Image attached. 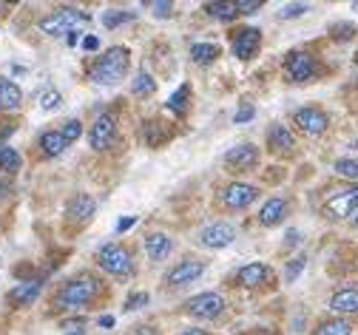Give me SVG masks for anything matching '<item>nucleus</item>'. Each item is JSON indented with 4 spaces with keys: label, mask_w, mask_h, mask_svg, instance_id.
I'll list each match as a JSON object with an SVG mask.
<instances>
[{
    "label": "nucleus",
    "mask_w": 358,
    "mask_h": 335,
    "mask_svg": "<svg viewBox=\"0 0 358 335\" xmlns=\"http://www.w3.org/2000/svg\"><path fill=\"white\" fill-rule=\"evenodd\" d=\"M256 9H262V0H239V3H236L239 15H253Z\"/></svg>",
    "instance_id": "37"
},
{
    "label": "nucleus",
    "mask_w": 358,
    "mask_h": 335,
    "mask_svg": "<svg viewBox=\"0 0 358 335\" xmlns=\"http://www.w3.org/2000/svg\"><path fill=\"white\" fill-rule=\"evenodd\" d=\"M205 273V264L202 262H194V259H188V262H179V267H173L171 273H168V284L171 287H182V284H191L194 278H199Z\"/></svg>",
    "instance_id": "14"
},
{
    "label": "nucleus",
    "mask_w": 358,
    "mask_h": 335,
    "mask_svg": "<svg viewBox=\"0 0 358 335\" xmlns=\"http://www.w3.org/2000/svg\"><path fill=\"white\" fill-rule=\"evenodd\" d=\"M336 173L344 176V179H358V159H338Z\"/></svg>",
    "instance_id": "31"
},
{
    "label": "nucleus",
    "mask_w": 358,
    "mask_h": 335,
    "mask_svg": "<svg viewBox=\"0 0 358 335\" xmlns=\"http://www.w3.org/2000/svg\"><path fill=\"white\" fill-rule=\"evenodd\" d=\"M83 327H85V321H83V318H71V321H66V324H63V329H66V332H71V335H74V332H83Z\"/></svg>",
    "instance_id": "41"
},
{
    "label": "nucleus",
    "mask_w": 358,
    "mask_h": 335,
    "mask_svg": "<svg viewBox=\"0 0 358 335\" xmlns=\"http://www.w3.org/2000/svg\"><path fill=\"white\" fill-rule=\"evenodd\" d=\"M259 45H262V31L259 29H242V31H236L231 49H234V57L250 60L259 52Z\"/></svg>",
    "instance_id": "12"
},
{
    "label": "nucleus",
    "mask_w": 358,
    "mask_h": 335,
    "mask_svg": "<svg viewBox=\"0 0 358 335\" xmlns=\"http://www.w3.org/2000/svg\"><path fill=\"white\" fill-rule=\"evenodd\" d=\"M20 165H23V159H20V154H17L15 148L0 145V171L15 173V171H20Z\"/></svg>",
    "instance_id": "27"
},
{
    "label": "nucleus",
    "mask_w": 358,
    "mask_h": 335,
    "mask_svg": "<svg viewBox=\"0 0 358 335\" xmlns=\"http://www.w3.org/2000/svg\"><path fill=\"white\" fill-rule=\"evenodd\" d=\"M330 310L338 315H358V290H338L330 299Z\"/></svg>",
    "instance_id": "18"
},
{
    "label": "nucleus",
    "mask_w": 358,
    "mask_h": 335,
    "mask_svg": "<svg viewBox=\"0 0 358 335\" xmlns=\"http://www.w3.org/2000/svg\"><path fill=\"white\" fill-rule=\"evenodd\" d=\"M287 245H299V230H290L287 233Z\"/></svg>",
    "instance_id": "46"
},
{
    "label": "nucleus",
    "mask_w": 358,
    "mask_h": 335,
    "mask_svg": "<svg viewBox=\"0 0 358 335\" xmlns=\"http://www.w3.org/2000/svg\"><path fill=\"white\" fill-rule=\"evenodd\" d=\"M271 267H267L264 262H250V264H245L239 273H236V281L242 284V287H262V284H267L271 281Z\"/></svg>",
    "instance_id": "15"
},
{
    "label": "nucleus",
    "mask_w": 358,
    "mask_h": 335,
    "mask_svg": "<svg viewBox=\"0 0 358 335\" xmlns=\"http://www.w3.org/2000/svg\"><path fill=\"white\" fill-rule=\"evenodd\" d=\"M307 9H310L307 3H290V6H285V9H282V15H279V17H282V20H293V17H301Z\"/></svg>",
    "instance_id": "35"
},
{
    "label": "nucleus",
    "mask_w": 358,
    "mask_h": 335,
    "mask_svg": "<svg viewBox=\"0 0 358 335\" xmlns=\"http://www.w3.org/2000/svg\"><path fill=\"white\" fill-rule=\"evenodd\" d=\"M267 142H271V148H276L279 154H290L293 145H296L287 125H273L271 131H267Z\"/></svg>",
    "instance_id": "21"
},
{
    "label": "nucleus",
    "mask_w": 358,
    "mask_h": 335,
    "mask_svg": "<svg viewBox=\"0 0 358 335\" xmlns=\"http://www.w3.org/2000/svg\"><path fill=\"white\" fill-rule=\"evenodd\" d=\"M74 335H85V332H74Z\"/></svg>",
    "instance_id": "50"
},
{
    "label": "nucleus",
    "mask_w": 358,
    "mask_h": 335,
    "mask_svg": "<svg viewBox=\"0 0 358 335\" xmlns=\"http://www.w3.org/2000/svg\"><path fill=\"white\" fill-rule=\"evenodd\" d=\"M188 315L194 318H202V321H210V318H219L222 310H225V299L219 293H202V296H194L188 304H185Z\"/></svg>",
    "instance_id": "5"
},
{
    "label": "nucleus",
    "mask_w": 358,
    "mask_h": 335,
    "mask_svg": "<svg viewBox=\"0 0 358 335\" xmlns=\"http://www.w3.org/2000/svg\"><path fill=\"white\" fill-rule=\"evenodd\" d=\"M234 238H236V227H234V224H228V222H216V224H208V227L199 233L196 242H199L202 248L219 250V248H228Z\"/></svg>",
    "instance_id": "7"
},
{
    "label": "nucleus",
    "mask_w": 358,
    "mask_h": 335,
    "mask_svg": "<svg viewBox=\"0 0 358 335\" xmlns=\"http://www.w3.org/2000/svg\"><path fill=\"white\" fill-rule=\"evenodd\" d=\"M355 34V29L350 26V23H338V26H333V37L336 40H350Z\"/></svg>",
    "instance_id": "38"
},
{
    "label": "nucleus",
    "mask_w": 358,
    "mask_h": 335,
    "mask_svg": "<svg viewBox=\"0 0 358 335\" xmlns=\"http://www.w3.org/2000/svg\"><path fill=\"white\" fill-rule=\"evenodd\" d=\"M355 211H358V185L344 190V194H338V197H333V199H327V205H324V213L330 219H344Z\"/></svg>",
    "instance_id": "11"
},
{
    "label": "nucleus",
    "mask_w": 358,
    "mask_h": 335,
    "mask_svg": "<svg viewBox=\"0 0 358 335\" xmlns=\"http://www.w3.org/2000/svg\"><path fill=\"white\" fill-rule=\"evenodd\" d=\"M128 57H131V52L125 49V45H114V49H108L94 63V69L88 71V77H92L94 83H100V85H117L128 74Z\"/></svg>",
    "instance_id": "2"
},
{
    "label": "nucleus",
    "mask_w": 358,
    "mask_h": 335,
    "mask_svg": "<svg viewBox=\"0 0 358 335\" xmlns=\"http://www.w3.org/2000/svg\"><path fill=\"white\" fill-rule=\"evenodd\" d=\"M262 335H267V332H262Z\"/></svg>",
    "instance_id": "52"
},
{
    "label": "nucleus",
    "mask_w": 358,
    "mask_h": 335,
    "mask_svg": "<svg viewBox=\"0 0 358 335\" xmlns=\"http://www.w3.org/2000/svg\"><path fill=\"white\" fill-rule=\"evenodd\" d=\"M151 9H154V15H157V17H171L173 3H168V0H162V3H151Z\"/></svg>",
    "instance_id": "39"
},
{
    "label": "nucleus",
    "mask_w": 358,
    "mask_h": 335,
    "mask_svg": "<svg viewBox=\"0 0 358 335\" xmlns=\"http://www.w3.org/2000/svg\"><path fill=\"white\" fill-rule=\"evenodd\" d=\"M117 139V122L111 114H103L97 117V122L92 125V131H88V145H92L94 151H108L114 145Z\"/></svg>",
    "instance_id": "6"
},
{
    "label": "nucleus",
    "mask_w": 358,
    "mask_h": 335,
    "mask_svg": "<svg viewBox=\"0 0 358 335\" xmlns=\"http://www.w3.org/2000/svg\"><path fill=\"white\" fill-rule=\"evenodd\" d=\"M285 213H287V202L276 197V199H271V202H264V208H262V213H259V222L267 224V227H273V224H279V222L285 219Z\"/></svg>",
    "instance_id": "22"
},
{
    "label": "nucleus",
    "mask_w": 358,
    "mask_h": 335,
    "mask_svg": "<svg viewBox=\"0 0 358 335\" xmlns=\"http://www.w3.org/2000/svg\"><path fill=\"white\" fill-rule=\"evenodd\" d=\"M182 335H208V332H202V329H185Z\"/></svg>",
    "instance_id": "47"
},
{
    "label": "nucleus",
    "mask_w": 358,
    "mask_h": 335,
    "mask_svg": "<svg viewBox=\"0 0 358 335\" xmlns=\"http://www.w3.org/2000/svg\"><path fill=\"white\" fill-rule=\"evenodd\" d=\"M3 9H6V3H0V15H3Z\"/></svg>",
    "instance_id": "48"
},
{
    "label": "nucleus",
    "mask_w": 358,
    "mask_h": 335,
    "mask_svg": "<svg viewBox=\"0 0 358 335\" xmlns=\"http://www.w3.org/2000/svg\"><path fill=\"white\" fill-rule=\"evenodd\" d=\"M23 103V91L17 83L6 80V77H0V108H6V111H15L20 108Z\"/></svg>",
    "instance_id": "19"
},
{
    "label": "nucleus",
    "mask_w": 358,
    "mask_h": 335,
    "mask_svg": "<svg viewBox=\"0 0 358 335\" xmlns=\"http://www.w3.org/2000/svg\"><path fill=\"white\" fill-rule=\"evenodd\" d=\"M134 224H137V216H125V219L117 222V233H125V230H131Z\"/></svg>",
    "instance_id": "42"
},
{
    "label": "nucleus",
    "mask_w": 358,
    "mask_h": 335,
    "mask_svg": "<svg viewBox=\"0 0 358 335\" xmlns=\"http://www.w3.org/2000/svg\"><path fill=\"white\" fill-rule=\"evenodd\" d=\"M253 117H256V108H253L250 103H242L239 111L234 114V122H236V125H245V122H250Z\"/></svg>",
    "instance_id": "34"
},
{
    "label": "nucleus",
    "mask_w": 358,
    "mask_h": 335,
    "mask_svg": "<svg viewBox=\"0 0 358 335\" xmlns=\"http://www.w3.org/2000/svg\"><path fill=\"white\" fill-rule=\"evenodd\" d=\"M60 103H63V97H60V91H55V88H49V91L40 97V108H43V111H55Z\"/></svg>",
    "instance_id": "32"
},
{
    "label": "nucleus",
    "mask_w": 358,
    "mask_h": 335,
    "mask_svg": "<svg viewBox=\"0 0 358 335\" xmlns=\"http://www.w3.org/2000/svg\"><path fill=\"white\" fill-rule=\"evenodd\" d=\"M296 125L307 134V136H319V134H324L327 131V125H330V120H327V114L322 111V108H299L296 111Z\"/></svg>",
    "instance_id": "10"
},
{
    "label": "nucleus",
    "mask_w": 358,
    "mask_h": 335,
    "mask_svg": "<svg viewBox=\"0 0 358 335\" xmlns=\"http://www.w3.org/2000/svg\"><path fill=\"white\" fill-rule=\"evenodd\" d=\"M355 224H358V216H355Z\"/></svg>",
    "instance_id": "51"
},
{
    "label": "nucleus",
    "mask_w": 358,
    "mask_h": 335,
    "mask_svg": "<svg viewBox=\"0 0 358 335\" xmlns=\"http://www.w3.org/2000/svg\"><path fill=\"white\" fill-rule=\"evenodd\" d=\"M40 290H43V281L40 278H29V281H20L15 290L9 293V301L15 304V307H26V304H31L37 296H40Z\"/></svg>",
    "instance_id": "17"
},
{
    "label": "nucleus",
    "mask_w": 358,
    "mask_h": 335,
    "mask_svg": "<svg viewBox=\"0 0 358 335\" xmlns=\"http://www.w3.org/2000/svg\"><path fill=\"white\" fill-rule=\"evenodd\" d=\"M191 57H194L196 63L208 66V63H213V60L219 57V45H216V43H194V45H191Z\"/></svg>",
    "instance_id": "24"
},
{
    "label": "nucleus",
    "mask_w": 358,
    "mask_h": 335,
    "mask_svg": "<svg viewBox=\"0 0 358 335\" xmlns=\"http://www.w3.org/2000/svg\"><path fill=\"white\" fill-rule=\"evenodd\" d=\"M66 148H69V142L63 139L60 131H46V134L40 136V151H43V157H60Z\"/></svg>",
    "instance_id": "23"
},
{
    "label": "nucleus",
    "mask_w": 358,
    "mask_h": 335,
    "mask_svg": "<svg viewBox=\"0 0 358 335\" xmlns=\"http://www.w3.org/2000/svg\"><path fill=\"white\" fill-rule=\"evenodd\" d=\"M83 49L85 52H97L100 49V40L97 37H83Z\"/></svg>",
    "instance_id": "43"
},
{
    "label": "nucleus",
    "mask_w": 358,
    "mask_h": 335,
    "mask_svg": "<svg viewBox=\"0 0 358 335\" xmlns=\"http://www.w3.org/2000/svg\"><path fill=\"white\" fill-rule=\"evenodd\" d=\"M94 211H97V202L88 197V194L71 197V202H69V208H66V213H69V219H71L74 224H85L88 219L94 216Z\"/></svg>",
    "instance_id": "16"
},
{
    "label": "nucleus",
    "mask_w": 358,
    "mask_h": 335,
    "mask_svg": "<svg viewBox=\"0 0 358 335\" xmlns=\"http://www.w3.org/2000/svg\"><path fill=\"white\" fill-rule=\"evenodd\" d=\"M205 12H210L216 20H234L239 12H236V3H208Z\"/></svg>",
    "instance_id": "30"
},
{
    "label": "nucleus",
    "mask_w": 358,
    "mask_h": 335,
    "mask_svg": "<svg viewBox=\"0 0 358 335\" xmlns=\"http://www.w3.org/2000/svg\"><path fill=\"white\" fill-rule=\"evenodd\" d=\"M131 335H157V329H151V327H137Z\"/></svg>",
    "instance_id": "45"
},
{
    "label": "nucleus",
    "mask_w": 358,
    "mask_h": 335,
    "mask_svg": "<svg viewBox=\"0 0 358 335\" xmlns=\"http://www.w3.org/2000/svg\"><path fill=\"white\" fill-rule=\"evenodd\" d=\"M154 91H157V80L148 71H140L134 77V94H137V97H151Z\"/></svg>",
    "instance_id": "29"
},
{
    "label": "nucleus",
    "mask_w": 358,
    "mask_h": 335,
    "mask_svg": "<svg viewBox=\"0 0 358 335\" xmlns=\"http://www.w3.org/2000/svg\"><path fill=\"white\" fill-rule=\"evenodd\" d=\"M304 262H307L304 256H296V259L287 264V270H285V281H287V284H293V281L299 278V273L304 270Z\"/></svg>",
    "instance_id": "33"
},
{
    "label": "nucleus",
    "mask_w": 358,
    "mask_h": 335,
    "mask_svg": "<svg viewBox=\"0 0 358 335\" xmlns=\"http://www.w3.org/2000/svg\"><path fill=\"white\" fill-rule=\"evenodd\" d=\"M316 335H352V327L344 318H330L316 327Z\"/></svg>",
    "instance_id": "25"
},
{
    "label": "nucleus",
    "mask_w": 358,
    "mask_h": 335,
    "mask_svg": "<svg viewBox=\"0 0 358 335\" xmlns=\"http://www.w3.org/2000/svg\"><path fill=\"white\" fill-rule=\"evenodd\" d=\"M285 71L293 83H307V80H313V74H316V63H313V57L304 52H290L285 57Z\"/></svg>",
    "instance_id": "9"
},
{
    "label": "nucleus",
    "mask_w": 358,
    "mask_h": 335,
    "mask_svg": "<svg viewBox=\"0 0 358 335\" xmlns=\"http://www.w3.org/2000/svg\"><path fill=\"white\" fill-rule=\"evenodd\" d=\"M225 165L228 168H234V171H248V168H256L259 165V151H256V145H236V148H231L228 154H225Z\"/></svg>",
    "instance_id": "13"
},
{
    "label": "nucleus",
    "mask_w": 358,
    "mask_h": 335,
    "mask_svg": "<svg viewBox=\"0 0 358 335\" xmlns=\"http://www.w3.org/2000/svg\"><path fill=\"white\" fill-rule=\"evenodd\" d=\"M256 197H259V187L245 185V182H234L222 190V202H225V208H234V211H245L248 205L256 202Z\"/></svg>",
    "instance_id": "8"
},
{
    "label": "nucleus",
    "mask_w": 358,
    "mask_h": 335,
    "mask_svg": "<svg viewBox=\"0 0 358 335\" xmlns=\"http://www.w3.org/2000/svg\"><path fill=\"white\" fill-rule=\"evenodd\" d=\"M60 134H63V139H66V142H74V139H80V134H83V125H80L77 120H69V122H66V128H63Z\"/></svg>",
    "instance_id": "36"
},
{
    "label": "nucleus",
    "mask_w": 358,
    "mask_h": 335,
    "mask_svg": "<svg viewBox=\"0 0 358 335\" xmlns=\"http://www.w3.org/2000/svg\"><path fill=\"white\" fill-rule=\"evenodd\" d=\"M97 296H100V281L94 276H83L69 281L55 296V310H80L85 304H92Z\"/></svg>",
    "instance_id": "1"
},
{
    "label": "nucleus",
    "mask_w": 358,
    "mask_h": 335,
    "mask_svg": "<svg viewBox=\"0 0 358 335\" xmlns=\"http://www.w3.org/2000/svg\"><path fill=\"white\" fill-rule=\"evenodd\" d=\"M134 17V12H125V9H106L103 12V26L106 29H120V26H125V23H131Z\"/></svg>",
    "instance_id": "26"
},
{
    "label": "nucleus",
    "mask_w": 358,
    "mask_h": 335,
    "mask_svg": "<svg viewBox=\"0 0 358 335\" xmlns=\"http://www.w3.org/2000/svg\"><path fill=\"white\" fill-rule=\"evenodd\" d=\"M97 262H100V267H103L108 276H114V278H125V276H131V270H134L131 253H128L122 245H117V242L103 245L100 253H97Z\"/></svg>",
    "instance_id": "4"
},
{
    "label": "nucleus",
    "mask_w": 358,
    "mask_h": 335,
    "mask_svg": "<svg viewBox=\"0 0 358 335\" xmlns=\"http://www.w3.org/2000/svg\"><path fill=\"white\" fill-rule=\"evenodd\" d=\"M188 103H191V88H188V85H182V88L173 91L171 97H168V111L182 114V111H188Z\"/></svg>",
    "instance_id": "28"
},
{
    "label": "nucleus",
    "mask_w": 358,
    "mask_h": 335,
    "mask_svg": "<svg viewBox=\"0 0 358 335\" xmlns=\"http://www.w3.org/2000/svg\"><path fill=\"white\" fill-rule=\"evenodd\" d=\"M97 324H100V327H106V329H108V327H114V324H117V321H114V315H100V321H97Z\"/></svg>",
    "instance_id": "44"
},
{
    "label": "nucleus",
    "mask_w": 358,
    "mask_h": 335,
    "mask_svg": "<svg viewBox=\"0 0 358 335\" xmlns=\"http://www.w3.org/2000/svg\"><path fill=\"white\" fill-rule=\"evenodd\" d=\"M352 9H355V12H358V3H352Z\"/></svg>",
    "instance_id": "49"
},
{
    "label": "nucleus",
    "mask_w": 358,
    "mask_h": 335,
    "mask_svg": "<svg viewBox=\"0 0 358 335\" xmlns=\"http://www.w3.org/2000/svg\"><path fill=\"white\" fill-rule=\"evenodd\" d=\"M145 253H148L151 262L168 259V256H171V238H168L165 233H151V236L145 238Z\"/></svg>",
    "instance_id": "20"
},
{
    "label": "nucleus",
    "mask_w": 358,
    "mask_h": 335,
    "mask_svg": "<svg viewBox=\"0 0 358 335\" xmlns=\"http://www.w3.org/2000/svg\"><path fill=\"white\" fill-rule=\"evenodd\" d=\"M143 304H148V293H137V296H131L125 307H128V310H140Z\"/></svg>",
    "instance_id": "40"
},
{
    "label": "nucleus",
    "mask_w": 358,
    "mask_h": 335,
    "mask_svg": "<svg viewBox=\"0 0 358 335\" xmlns=\"http://www.w3.org/2000/svg\"><path fill=\"white\" fill-rule=\"evenodd\" d=\"M88 23H92V17H88L85 12H80V9H60V12H55V15L40 20V31L49 34V37L80 34Z\"/></svg>",
    "instance_id": "3"
}]
</instances>
